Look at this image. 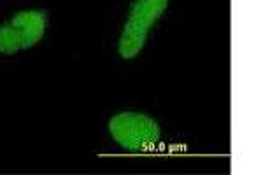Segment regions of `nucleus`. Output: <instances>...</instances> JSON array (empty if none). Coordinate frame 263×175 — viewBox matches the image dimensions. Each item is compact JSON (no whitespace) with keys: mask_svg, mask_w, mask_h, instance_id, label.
<instances>
[{"mask_svg":"<svg viewBox=\"0 0 263 175\" xmlns=\"http://www.w3.org/2000/svg\"><path fill=\"white\" fill-rule=\"evenodd\" d=\"M168 0H135L120 39V54L125 60L135 58L147 39L151 27L162 16Z\"/></svg>","mask_w":263,"mask_h":175,"instance_id":"nucleus-2","label":"nucleus"},{"mask_svg":"<svg viewBox=\"0 0 263 175\" xmlns=\"http://www.w3.org/2000/svg\"><path fill=\"white\" fill-rule=\"evenodd\" d=\"M46 30V16L41 11H21L9 25L0 27V53L14 54L35 46Z\"/></svg>","mask_w":263,"mask_h":175,"instance_id":"nucleus-3","label":"nucleus"},{"mask_svg":"<svg viewBox=\"0 0 263 175\" xmlns=\"http://www.w3.org/2000/svg\"><path fill=\"white\" fill-rule=\"evenodd\" d=\"M112 139L126 151L147 152L160 142V126L155 119L139 112H121L109 121Z\"/></svg>","mask_w":263,"mask_h":175,"instance_id":"nucleus-1","label":"nucleus"}]
</instances>
